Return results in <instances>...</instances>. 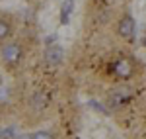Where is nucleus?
Masks as SVG:
<instances>
[{
  "instance_id": "3",
  "label": "nucleus",
  "mask_w": 146,
  "mask_h": 139,
  "mask_svg": "<svg viewBox=\"0 0 146 139\" xmlns=\"http://www.w3.org/2000/svg\"><path fill=\"white\" fill-rule=\"evenodd\" d=\"M113 73H115L117 79L127 81V79L133 77V73H135V65H133V61H129V59H117V61L113 63Z\"/></svg>"
},
{
  "instance_id": "4",
  "label": "nucleus",
  "mask_w": 146,
  "mask_h": 139,
  "mask_svg": "<svg viewBox=\"0 0 146 139\" xmlns=\"http://www.w3.org/2000/svg\"><path fill=\"white\" fill-rule=\"evenodd\" d=\"M136 32V24H135V18L133 16H123L119 24H117V35L119 37H123V39H129V37H133Z\"/></svg>"
},
{
  "instance_id": "10",
  "label": "nucleus",
  "mask_w": 146,
  "mask_h": 139,
  "mask_svg": "<svg viewBox=\"0 0 146 139\" xmlns=\"http://www.w3.org/2000/svg\"><path fill=\"white\" fill-rule=\"evenodd\" d=\"M90 106H92V108H96V112H100V114H107V110H105V106L98 104L96 100H92V102H90Z\"/></svg>"
},
{
  "instance_id": "6",
  "label": "nucleus",
  "mask_w": 146,
  "mask_h": 139,
  "mask_svg": "<svg viewBox=\"0 0 146 139\" xmlns=\"http://www.w3.org/2000/svg\"><path fill=\"white\" fill-rule=\"evenodd\" d=\"M74 8V0H64L62 2V6H60V16H62V24L68 22V16H70V12Z\"/></svg>"
},
{
  "instance_id": "11",
  "label": "nucleus",
  "mask_w": 146,
  "mask_h": 139,
  "mask_svg": "<svg viewBox=\"0 0 146 139\" xmlns=\"http://www.w3.org/2000/svg\"><path fill=\"white\" fill-rule=\"evenodd\" d=\"M18 139H33V135H20Z\"/></svg>"
},
{
  "instance_id": "8",
  "label": "nucleus",
  "mask_w": 146,
  "mask_h": 139,
  "mask_svg": "<svg viewBox=\"0 0 146 139\" xmlns=\"http://www.w3.org/2000/svg\"><path fill=\"white\" fill-rule=\"evenodd\" d=\"M16 137V129L8 128V129H0V139H12Z\"/></svg>"
},
{
  "instance_id": "7",
  "label": "nucleus",
  "mask_w": 146,
  "mask_h": 139,
  "mask_svg": "<svg viewBox=\"0 0 146 139\" xmlns=\"http://www.w3.org/2000/svg\"><path fill=\"white\" fill-rule=\"evenodd\" d=\"M10 34H12L10 24L6 22V20H0V41H4V39H6Z\"/></svg>"
},
{
  "instance_id": "2",
  "label": "nucleus",
  "mask_w": 146,
  "mask_h": 139,
  "mask_svg": "<svg viewBox=\"0 0 146 139\" xmlns=\"http://www.w3.org/2000/svg\"><path fill=\"white\" fill-rule=\"evenodd\" d=\"M133 96V90L127 88V86H117V88H111L109 94H107V100H109V106L111 108H119L123 106L127 100H131Z\"/></svg>"
},
{
  "instance_id": "5",
  "label": "nucleus",
  "mask_w": 146,
  "mask_h": 139,
  "mask_svg": "<svg viewBox=\"0 0 146 139\" xmlns=\"http://www.w3.org/2000/svg\"><path fill=\"white\" fill-rule=\"evenodd\" d=\"M45 63L49 67H58L60 63H62V59H64V49L60 45H49L45 49Z\"/></svg>"
},
{
  "instance_id": "1",
  "label": "nucleus",
  "mask_w": 146,
  "mask_h": 139,
  "mask_svg": "<svg viewBox=\"0 0 146 139\" xmlns=\"http://www.w3.org/2000/svg\"><path fill=\"white\" fill-rule=\"evenodd\" d=\"M0 59H2V63L4 65H18L20 63V59H22V45L20 43H16V41H12V43H6V45L0 47Z\"/></svg>"
},
{
  "instance_id": "9",
  "label": "nucleus",
  "mask_w": 146,
  "mask_h": 139,
  "mask_svg": "<svg viewBox=\"0 0 146 139\" xmlns=\"http://www.w3.org/2000/svg\"><path fill=\"white\" fill-rule=\"evenodd\" d=\"M33 139H53V135L49 131H37V133H33Z\"/></svg>"
}]
</instances>
